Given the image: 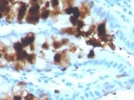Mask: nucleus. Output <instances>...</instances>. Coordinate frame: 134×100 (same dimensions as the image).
<instances>
[{"instance_id": "f257e3e1", "label": "nucleus", "mask_w": 134, "mask_h": 100, "mask_svg": "<svg viewBox=\"0 0 134 100\" xmlns=\"http://www.w3.org/2000/svg\"><path fill=\"white\" fill-rule=\"evenodd\" d=\"M27 8L28 6L25 3H22L20 7H19L18 11V17H17L18 22H22V21L23 20V18L27 12Z\"/></svg>"}, {"instance_id": "f03ea898", "label": "nucleus", "mask_w": 134, "mask_h": 100, "mask_svg": "<svg viewBox=\"0 0 134 100\" xmlns=\"http://www.w3.org/2000/svg\"><path fill=\"white\" fill-rule=\"evenodd\" d=\"M34 41H35V35L32 33H30V34H28L25 37L22 38L21 42L24 47H28L32 44V43H34Z\"/></svg>"}, {"instance_id": "7ed1b4c3", "label": "nucleus", "mask_w": 134, "mask_h": 100, "mask_svg": "<svg viewBox=\"0 0 134 100\" xmlns=\"http://www.w3.org/2000/svg\"><path fill=\"white\" fill-rule=\"evenodd\" d=\"M97 32H98V35L100 37H101L106 34V27H105V23H103L98 26Z\"/></svg>"}, {"instance_id": "20e7f679", "label": "nucleus", "mask_w": 134, "mask_h": 100, "mask_svg": "<svg viewBox=\"0 0 134 100\" xmlns=\"http://www.w3.org/2000/svg\"><path fill=\"white\" fill-rule=\"evenodd\" d=\"M13 47H14V49H15V50L16 51V53H17V52H21V51L23 50L24 46L22 45V42H16V43L14 44Z\"/></svg>"}, {"instance_id": "39448f33", "label": "nucleus", "mask_w": 134, "mask_h": 100, "mask_svg": "<svg viewBox=\"0 0 134 100\" xmlns=\"http://www.w3.org/2000/svg\"><path fill=\"white\" fill-rule=\"evenodd\" d=\"M47 8H45L44 9H42V12H41V18H42V19H46V18H47V17L49 16L50 15V11L47 10V9H46Z\"/></svg>"}, {"instance_id": "423d86ee", "label": "nucleus", "mask_w": 134, "mask_h": 100, "mask_svg": "<svg viewBox=\"0 0 134 100\" xmlns=\"http://www.w3.org/2000/svg\"><path fill=\"white\" fill-rule=\"evenodd\" d=\"M26 59H27V60H28V62H29L30 64H35V62L36 56H35V54H28Z\"/></svg>"}, {"instance_id": "0eeeda50", "label": "nucleus", "mask_w": 134, "mask_h": 100, "mask_svg": "<svg viewBox=\"0 0 134 100\" xmlns=\"http://www.w3.org/2000/svg\"><path fill=\"white\" fill-rule=\"evenodd\" d=\"M87 44H89V45H93L94 47H100V46H101V44L97 41H96V40H90L87 42Z\"/></svg>"}, {"instance_id": "6e6552de", "label": "nucleus", "mask_w": 134, "mask_h": 100, "mask_svg": "<svg viewBox=\"0 0 134 100\" xmlns=\"http://www.w3.org/2000/svg\"><path fill=\"white\" fill-rule=\"evenodd\" d=\"M72 13H73L74 16L76 17V18H78V17H80V10H79V8H77V7L73 8V12H72Z\"/></svg>"}, {"instance_id": "1a4fd4ad", "label": "nucleus", "mask_w": 134, "mask_h": 100, "mask_svg": "<svg viewBox=\"0 0 134 100\" xmlns=\"http://www.w3.org/2000/svg\"><path fill=\"white\" fill-rule=\"evenodd\" d=\"M61 54H57L55 55V57H54V61H55V64H58L59 62L61 61Z\"/></svg>"}, {"instance_id": "9d476101", "label": "nucleus", "mask_w": 134, "mask_h": 100, "mask_svg": "<svg viewBox=\"0 0 134 100\" xmlns=\"http://www.w3.org/2000/svg\"><path fill=\"white\" fill-rule=\"evenodd\" d=\"M78 18H76L74 16H71L70 18V21L71 22V24L74 25H77V22H78Z\"/></svg>"}, {"instance_id": "9b49d317", "label": "nucleus", "mask_w": 134, "mask_h": 100, "mask_svg": "<svg viewBox=\"0 0 134 100\" xmlns=\"http://www.w3.org/2000/svg\"><path fill=\"white\" fill-rule=\"evenodd\" d=\"M6 51H7V47L4 44L0 43V52H2V53H5Z\"/></svg>"}, {"instance_id": "f8f14e48", "label": "nucleus", "mask_w": 134, "mask_h": 100, "mask_svg": "<svg viewBox=\"0 0 134 100\" xmlns=\"http://www.w3.org/2000/svg\"><path fill=\"white\" fill-rule=\"evenodd\" d=\"M77 25H78V29H80V28H82L84 26V23L83 21H78L77 22Z\"/></svg>"}, {"instance_id": "ddd939ff", "label": "nucleus", "mask_w": 134, "mask_h": 100, "mask_svg": "<svg viewBox=\"0 0 134 100\" xmlns=\"http://www.w3.org/2000/svg\"><path fill=\"white\" fill-rule=\"evenodd\" d=\"M58 4H59V0H51V5L53 7L57 6Z\"/></svg>"}, {"instance_id": "4468645a", "label": "nucleus", "mask_w": 134, "mask_h": 100, "mask_svg": "<svg viewBox=\"0 0 134 100\" xmlns=\"http://www.w3.org/2000/svg\"><path fill=\"white\" fill-rule=\"evenodd\" d=\"M73 12V7L72 6H70L68 8H67L65 10V13L68 14V15H70V14H71Z\"/></svg>"}, {"instance_id": "2eb2a0df", "label": "nucleus", "mask_w": 134, "mask_h": 100, "mask_svg": "<svg viewBox=\"0 0 134 100\" xmlns=\"http://www.w3.org/2000/svg\"><path fill=\"white\" fill-rule=\"evenodd\" d=\"M61 45H62L61 42H54V44H53V46H54V47H55V49L59 48V47H60Z\"/></svg>"}, {"instance_id": "dca6fc26", "label": "nucleus", "mask_w": 134, "mask_h": 100, "mask_svg": "<svg viewBox=\"0 0 134 100\" xmlns=\"http://www.w3.org/2000/svg\"><path fill=\"white\" fill-rule=\"evenodd\" d=\"M42 48L45 49V50H47L49 48V46H48V44H47V43H45V44L42 45Z\"/></svg>"}, {"instance_id": "f3484780", "label": "nucleus", "mask_w": 134, "mask_h": 100, "mask_svg": "<svg viewBox=\"0 0 134 100\" xmlns=\"http://www.w3.org/2000/svg\"><path fill=\"white\" fill-rule=\"evenodd\" d=\"M94 57V50H90V54H88V57L89 58H91V57Z\"/></svg>"}, {"instance_id": "a211bd4d", "label": "nucleus", "mask_w": 134, "mask_h": 100, "mask_svg": "<svg viewBox=\"0 0 134 100\" xmlns=\"http://www.w3.org/2000/svg\"><path fill=\"white\" fill-rule=\"evenodd\" d=\"M25 99H34V96H33L32 95H31V94H28V96H25Z\"/></svg>"}, {"instance_id": "6ab92c4d", "label": "nucleus", "mask_w": 134, "mask_h": 100, "mask_svg": "<svg viewBox=\"0 0 134 100\" xmlns=\"http://www.w3.org/2000/svg\"><path fill=\"white\" fill-rule=\"evenodd\" d=\"M68 42H69V41L68 39H63L62 40L61 44H68Z\"/></svg>"}, {"instance_id": "aec40b11", "label": "nucleus", "mask_w": 134, "mask_h": 100, "mask_svg": "<svg viewBox=\"0 0 134 100\" xmlns=\"http://www.w3.org/2000/svg\"><path fill=\"white\" fill-rule=\"evenodd\" d=\"M22 98H21V96H14V99H21Z\"/></svg>"}, {"instance_id": "412c9836", "label": "nucleus", "mask_w": 134, "mask_h": 100, "mask_svg": "<svg viewBox=\"0 0 134 100\" xmlns=\"http://www.w3.org/2000/svg\"><path fill=\"white\" fill-rule=\"evenodd\" d=\"M31 1L32 2H37L38 0H31Z\"/></svg>"}]
</instances>
